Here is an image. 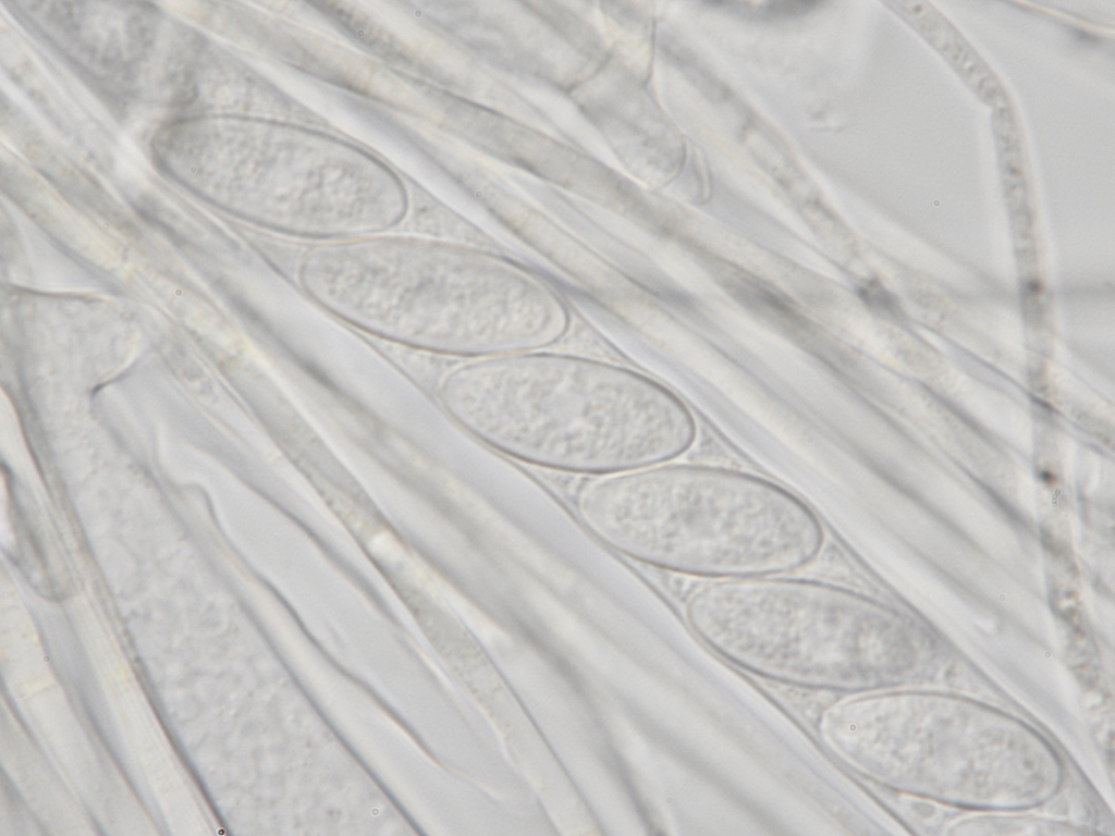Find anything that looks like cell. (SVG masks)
I'll return each instance as SVG.
<instances>
[{
	"mask_svg": "<svg viewBox=\"0 0 1115 836\" xmlns=\"http://www.w3.org/2000/svg\"><path fill=\"white\" fill-rule=\"evenodd\" d=\"M452 413L506 454L575 472L617 474L660 465L694 441L689 413L660 392L464 393Z\"/></svg>",
	"mask_w": 1115,
	"mask_h": 836,
	"instance_id": "cell-2",
	"label": "cell"
},
{
	"mask_svg": "<svg viewBox=\"0 0 1115 836\" xmlns=\"http://www.w3.org/2000/svg\"><path fill=\"white\" fill-rule=\"evenodd\" d=\"M577 509L608 545L676 573L727 578L809 565L824 544L816 513L759 476L714 466L655 465L587 484Z\"/></svg>",
	"mask_w": 1115,
	"mask_h": 836,
	"instance_id": "cell-1",
	"label": "cell"
}]
</instances>
